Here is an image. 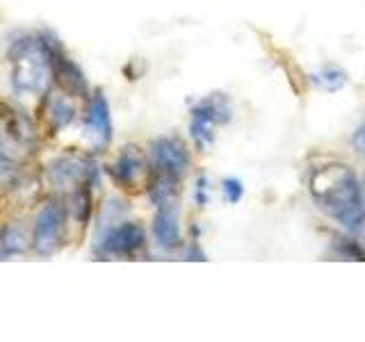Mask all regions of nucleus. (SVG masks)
Here are the masks:
<instances>
[{
    "instance_id": "15",
    "label": "nucleus",
    "mask_w": 365,
    "mask_h": 342,
    "mask_svg": "<svg viewBox=\"0 0 365 342\" xmlns=\"http://www.w3.org/2000/svg\"><path fill=\"white\" fill-rule=\"evenodd\" d=\"M212 128H215V125L210 121L192 117V128L190 130H192V137H194V142H197L199 148H205L208 144H212V140H215Z\"/></svg>"
},
{
    "instance_id": "1",
    "label": "nucleus",
    "mask_w": 365,
    "mask_h": 342,
    "mask_svg": "<svg viewBox=\"0 0 365 342\" xmlns=\"http://www.w3.org/2000/svg\"><path fill=\"white\" fill-rule=\"evenodd\" d=\"M311 197L331 219L347 231H359L365 222V194L359 176L347 165H324L308 178Z\"/></svg>"
},
{
    "instance_id": "17",
    "label": "nucleus",
    "mask_w": 365,
    "mask_h": 342,
    "mask_svg": "<svg viewBox=\"0 0 365 342\" xmlns=\"http://www.w3.org/2000/svg\"><path fill=\"white\" fill-rule=\"evenodd\" d=\"M222 190H224L226 201H231V203H237L240 199H242V194H245L242 182H240L237 178H226L222 182Z\"/></svg>"
},
{
    "instance_id": "3",
    "label": "nucleus",
    "mask_w": 365,
    "mask_h": 342,
    "mask_svg": "<svg viewBox=\"0 0 365 342\" xmlns=\"http://www.w3.org/2000/svg\"><path fill=\"white\" fill-rule=\"evenodd\" d=\"M62 235H64V205L57 201H48L46 205H41L37 219H34L32 247L39 256H51L60 249Z\"/></svg>"
},
{
    "instance_id": "20",
    "label": "nucleus",
    "mask_w": 365,
    "mask_h": 342,
    "mask_svg": "<svg viewBox=\"0 0 365 342\" xmlns=\"http://www.w3.org/2000/svg\"><path fill=\"white\" fill-rule=\"evenodd\" d=\"M11 167H14V162H11V160H9L3 151H0V176H5Z\"/></svg>"
},
{
    "instance_id": "13",
    "label": "nucleus",
    "mask_w": 365,
    "mask_h": 342,
    "mask_svg": "<svg viewBox=\"0 0 365 342\" xmlns=\"http://www.w3.org/2000/svg\"><path fill=\"white\" fill-rule=\"evenodd\" d=\"M32 244V239L28 237L26 228H21L16 224H7L0 228V258L23 254Z\"/></svg>"
},
{
    "instance_id": "14",
    "label": "nucleus",
    "mask_w": 365,
    "mask_h": 342,
    "mask_svg": "<svg viewBox=\"0 0 365 342\" xmlns=\"http://www.w3.org/2000/svg\"><path fill=\"white\" fill-rule=\"evenodd\" d=\"M7 135L11 140H16L19 144L30 146L37 140V128H34V123L23 112H11L9 123H7Z\"/></svg>"
},
{
    "instance_id": "22",
    "label": "nucleus",
    "mask_w": 365,
    "mask_h": 342,
    "mask_svg": "<svg viewBox=\"0 0 365 342\" xmlns=\"http://www.w3.org/2000/svg\"><path fill=\"white\" fill-rule=\"evenodd\" d=\"M356 233H359V242H361V247L365 249V222L361 224V228H359Z\"/></svg>"
},
{
    "instance_id": "18",
    "label": "nucleus",
    "mask_w": 365,
    "mask_h": 342,
    "mask_svg": "<svg viewBox=\"0 0 365 342\" xmlns=\"http://www.w3.org/2000/svg\"><path fill=\"white\" fill-rule=\"evenodd\" d=\"M205 201H208V180H205L203 176H199V180H197V203L205 205Z\"/></svg>"
},
{
    "instance_id": "6",
    "label": "nucleus",
    "mask_w": 365,
    "mask_h": 342,
    "mask_svg": "<svg viewBox=\"0 0 365 342\" xmlns=\"http://www.w3.org/2000/svg\"><path fill=\"white\" fill-rule=\"evenodd\" d=\"M48 178L57 190L73 192L76 187L87 185V182L94 178V165H91L87 157L66 153L51 162Z\"/></svg>"
},
{
    "instance_id": "10",
    "label": "nucleus",
    "mask_w": 365,
    "mask_h": 342,
    "mask_svg": "<svg viewBox=\"0 0 365 342\" xmlns=\"http://www.w3.org/2000/svg\"><path fill=\"white\" fill-rule=\"evenodd\" d=\"M87 133L91 135L96 148H106L110 144L112 137V119H110V105L108 98L103 96V91H96L91 96L89 105H87V117H85Z\"/></svg>"
},
{
    "instance_id": "12",
    "label": "nucleus",
    "mask_w": 365,
    "mask_h": 342,
    "mask_svg": "<svg viewBox=\"0 0 365 342\" xmlns=\"http://www.w3.org/2000/svg\"><path fill=\"white\" fill-rule=\"evenodd\" d=\"M231 103H228L224 96L215 94V96H208L203 98L201 103H197L192 110V117H199V119H205L210 121L212 125H220V123H228L231 121Z\"/></svg>"
},
{
    "instance_id": "8",
    "label": "nucleus",
    "mask_w": 365,
    "mask_h": 342,
    "mask_svg": "<svg viewBox=\"0 0 365 342\" xmlns=\"http://www.w3.org/2000/svg\"><path fill=\"white\" fill-rule=\"evenodd\" d=\"M51 66L55 85L68 96H85L87 94V80L76 62H71L62 53V46L57 39H51Z\"/></svg>"
},
{
    "instance_id": "7",
    "label": "nucleus",
    "mask_w": 365,
    "mask_h": 342,
    "mask_svg": "<svg viewBox=\"0 0 365 342\" xmlns=\"http://www.w3.org/2000/svg\"><path fill=\"white\" fill-rule=\"evenodd\" d=\"M151 165L155 171H163V174L180 180L190 169L187 146L178 137H160L151 144Z\"/></svg>"
},
{
    "instance_id": "9",
    "label": "nucleus",
    "mask_w": 365,
    "mask_h": 342,
    "mask_svg": "<svg viewBox=\"0 0 365 342\" xmlns=\"http://www.w3.org/2000/svg\"><path fill=\"white\" fill-rule=\"evenodd\" d=\"M73 114H76V108H73V103L68 100V94H64L62 89H60V94L46 91V96L39 105V121L48 128L51 135L71 123Z\"/></svg>"
},
{
    "instance_id": "2",
    "label": "nucleus",
    "mask_w": 365,
    "mask_h": 342,
    "mask_svg": "<svg viewBox=\"0 0 365 342\" xmlns=\"http://www.w3.org/2000/svg\"><path fill=\"white\" fill-rule=\"evenodd\" d=\"M51 39L48 34H28L11 46V85L19 94L41 91L48 85L53 76Z\"/></svg>"
},
{
    "instance_id": "4",
    "label": "nucleus",
    "mask_w": 365,
    "mask_h": 342,
    "mask_svg": "<svg viewBox=\"0 0 365 342\" xmlns=\"http://www.w3.org/2000/svg\"><path fill=\"white\" fill-rule=\"evenodd\" d=\"M110 174L117 180V185H121L128 192H135L137 187L148 185L151 169H148V160L140 146H123L117 162L110 169Z\"/></svg>"
},
{
    "instance_id": "21",
    "label": "nucleus",
    "mask_w": 365,
    "mask_h": 342,
    "mask_svg": "<svg viewBox=\"0 0 365 342\" xmlns=\"http://www.w3.org/2000/svg\"><path fill=\"white\" fill-rule=\"evenodd\" d=\"M185 256H187V258H197V260H205V256L201 254V251H199L197 247H190Z\"/></svg>"
},
{
    "instance_id": "5",
    "label": "nucleus",
    "mask_w": 365,
    "mask_h": 342,
    "mask_svg": "<svg viewBox=\"0 0 365 342\" xmlns=\"http://www.w3.org/2000/svg\"><path fill=\"white\" fill-rule=\"evenodd\" d=\"M146 242V233L142 224L137 222H123L119 226L110 228V231L98 239V254L103 256H117L128 258L135 256Z\"/></svg>"
},
{
    "instance_id": "11",
    "label": "nucleus",
    "mask_w": 365,
    "mask_h": 342,
    "mask_svg": "<svg viewBox=\"0 0 365 342\" xmlns=\"http://www.w3.org/2000/svg\"><path fill=\"white\" fill-rule=\"evenodd\" d=\"M153 235H155V242L167 251L180 247V226H178L176 201L158 205V212L153 219Z\"/></svg>"
},
{
    "instance_id": "19",
    "label": "nucleus",
    "mask_w": 365,
    "mask_h": 342,
    "mask_svg": "<svg viewBox=\"0 0 365 342\" xmlns=\"http://www.w3.org/2000/svg\"><path fill=\"white\" fill-rule=\"evenodd\" d=\"M354 146H356L359 151L365 155V123L361 125V128H359L356 133H354Z\"/></svg>"
},
{
    "instance_id": "16",
    "label": "nucleus",
    "mask_w": 365,
    "mask_h": 342,
    "mask_svg": "<svg viewBox=\"0 0 365 342\" xmlns=\"http://www.w3.org/2000/svg\"><path fill=\"white\" fill-rule=\"evenodd\" d=\"M319 83H322L324 89L336 91V89H340L342 85L347 83V78L342 71H338V68H324V71L319 73Z\"/></svg>"
}]
</instances>
